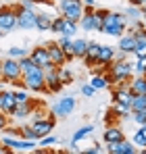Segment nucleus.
<instances>
[{
    "label": "nucleus",
    "instance_id": "obj_19",
    "mask_svg": "<svg viewBox=\"0 0 146 154\" xmlns=\"http://www.w3.org/2000/svg\"><path fill=\"white\" fill-rule=\"evenodd\" d=\"M92 133H94V125H84L81 129H77V131L73 133V137H71V152H79V150H77V142L86 140V137L92 135Z\"/></svg>",
    "mask_w": 146,
    "mask_h": 154
},
{
    "label": "nucleus",
    "instance_id": "obj_30",
    "mask_svg": "<svg viewBox=\"0 0 146 154\" xmlns=\"http://www.w3.org/2000/svg\"><path fill=\"white\" fill-rule=\"evenodd\" d=\"M134 73H136V75H146V54H144V56H136Z\"/></svg>",
    "mask_w": 146,
    "mask_h": 154
},
{
    "label": "nucleus",
    "instance_id": "obj_6",
    "mask_svg": "<svg viewBox=\"0 0 146 154\" xmlns=\"http://www.w3.org/2000/svg\"><path fill=\"white\" fill-rule=\"evenodd\" d=\"M21 67H19V60L17 58H4L2 60V73H0V81L4 83H13L17 79H21Z\"/></svg>",
    "mask_w": 146,
    "mask_h": 154
},
{
    "label": "nucleus",
    "instance_id": "obj_29",
    "mask_svg": "<svg viewBox=\"0 0 146 154\" xmlns=\"http://www.w3.org/2000/svg\"><path fill=\"white\" fill-rule=\"evenodd\" d=\"M19 60V67H21V73H27V71H31L33 67H38L31 58H29V54H25V56H21V58H17Z\"/></svg>",
    "mask_w": 146,
    "mask_h": 154
},
{
    "label": "nucleus",
    "instance_id": "obj_33",
    "mask_svg": "<svg viewBox=\"0 0 146 154\" xmlns=\"http://www.w3.org/2000/svg\"><path fill=\"white\" fill-rule=\"evenodd\" d=\"M13 94H15V100H17V104H27V102H29V96H27V90H25V88L15 90Z\"/></svg>",
    "mask_w": 146,
    "mask_h": 154
},
{
    "label": "nucleus",
    "instance_id": "obj_26",
    "mask_svg": "<svg viewBox=\"0 0 146 154\" xmlns=\"http://www.w3.org/2000/svg\"><path fill=\"white\" fill-rule=\"evenodd\" d=\"M61 35L75 38V35H77V23H75V21H69V19H65V23H63V29H61Z\"/></svg>",
    "mask_w": 146,
    "mask_h": 154
},
{
    "label": "nucleus",
    "instance_id": "obj_44",
    "mask_svg": "<svg viewBox=\"0 0 146 154\" xmlns=\"http://www.w3.org/2000/svg\"><path fill=\"white\" fill-rule=\"evenodd\" d=\"M129 4H134V6H142V4H146V0H129Z\"/></svg>",
    "mask_w": 146,
    "mask_h": 154
},
{
    "label": "nucleus",
    "instance_id": "obj_7",
    "mask_svg": "<svg viewBox=\"0 0 146 154\" xmlns=\"http://www.w3.org/2000/svg\"><path fill=\"white\" fill-rule=\"evenodd\" d=\"M59 8H61V15L69 21H79L81 15H84V4L81 0H61L59 2Z\"/></svg>",
    "mask_w": 146,
    "mask_h": 154
},
{
    "label": "nucleus",
    "instance_id": "obj_24",
    "mask_svg": "<svg viewBox=\"0 0 146 154\" xmlns=\"http://www.w3.org/2000/svg\"><path fill=\"white\" fill-rule=\"evenodd\" d=\"M29 115H31V100L27 104H17L11 117H15V119H27Z\"/></svg>",
    "mask_w": 146,
    "mask_h": 154
},
{
    "label": "nucleus",
    "instance_id": "obj_27",
    "mask_svg": "<svg viewBox=\"0 0 146 154\" xmlns=\"http://www.w3.org/2000/svg\"><path fill=\"white\" fill-rule=\"evenodd\" d=\"M90 85H92L94 90H104V88H109V83H106V77L100 75V73L92 75V79H90Z\"/></svg>",
    "mask_w": 146,
    "mask_h": 154
},
{
    "label": "nucleus",
    "instance_id": "obj_11",
    "mask_svg": "<svg viewBox=\"0 0 146 154\" xmlns=\"http://www.w3.org/2000/svg\"><path fill=\"white\" fill-rule=\"evenodd\" d=\"M73 110H75V98L73 96H63L59 102L52 106V115L56 117V119H65V117H69Z\"/></svg>",
    "mask_w": 146,
    "mask_h": 154
},
{
    "label": "nucleus",
    "instance_id": "obj_45",
    "mask_svg": "<svg viewBox=\"0 0 146 154\" xmlns=\"http://www.w3.org/2000/svg\"><path fill=\"white\" fill-rule=\"evenodd\" d=\"M140 8H142V17H146V4H142Z\"/></svg>",
    "mask_w": 146,
    "mask_h": 154
},
{
    "label": "nucleus",
    "instance_id": "obj_5",
    "mask_svg": "<svg viewBox=\"0 0 146 154\" xmlns=\"http://www.w3.org/2000/svg\"><path fill=\"white\" fill-rule=\"evenodd\" d=\"M13 11L17 15V29H33L36 27V11L25 6L23 2L19 4H13Z\"/></svg>",
    "mask_w": 146,
    "mask_h": 154
},
{
    "label": "nucleus",
    "instance_id": "obj_35",
    "mask_svg": "<svg viewBox=\"0 0 146 154\" xmlns=\"http://www.w3.org/2000/svg\"><path fill=\"white\" fill-rule=\"evenodd\" d=\"M127 17H129V19H134V21H138V19L142 17V8H140V6H134V4H132V6L127 8Z\"/></svg>",
    "mask_w": 146,
    "mask_h": 154
},
{
    "label": "nucleus",
    "instance_id": "obj_47",
    "mask_svg": "<svg viewBox=\"0 0 146 154\" xmlns=\"http://www.w3.org/2000/svg\"><path fill=\"white\" fill-rule=\"evenodd\" d=\"M0 73H2V58H0Z\"/></svg>",
    "mask_w": 146,
    "mask_h": 154
},
{
    "label": "nucleus",
    "instance_id": "obj_34",
    "mask_svg": "<svg viewBox=\"0 0 146 154\" xmlns=\"http://www.w3.org/2000/svg\"><path fill=\"white\" fill-rule=\"evenodd\" d=\"M63 23H65V17H63V15H61V17H52L50 31H54V33H61V29H63Z\"/></svg>",
    "mask_w": 146,
    "mask_h": 154
},
{
    "label": "nucleus",
    "instance_id": "obj_31",
    "mask_svg": "<svg viewBox=\"0 0 146 154\" xmlns=\"http://www.w3.org/2000/svg\"><path fill=\"white\" fill-rule=\"evenodd\" d=\"M59 75H61V81H63V85H69L73 83V73L63 65V67H59Z\"/></svg>",
    "mask_w": 146,
    "mask_h": 154
},
{
    "label": "nucleus",
    "instance_id": "obj_18",
    "mask_svg": "<svg viewBox=\"0 0 146 154\" xmlns=\"http://www.w3.org/2000/svg\"><path fill=\"white\" fill-rule=\"evenodd\" d=\"M134 48H136V40H134V33H132V31L119 35V52H121V54L127 56V54L134 52Z\"/></svg>",
    "mask_w": 146,
    "mask_h": 154
},
{
    "label": "nucleus",
    "instance_id": "obj_23",
    "mask_svg": "<svg viewBox=\"0 0 146 154\" xmlns=\"http://www.w3.org/2000/svg\"><path fill=\"white\" fill-rule=\"evenodd\" d=\"M88 50V40L86 38H73V54L75 58H81Z\"/></svg>",
    "mask_w": 146,
    "mask_h": 154
},
{
    "label": "nucleus",
    "instance_id": "obj_22",
    "mask_svg": "<svg viewBox=\"0 0 146 154\" xmlns=\"http://www.w3.org/2000/svg\"><path fill=\"white\" fill-rule=\"evenodd\" d=\"M50 23H52V17L46 15V13H38L36 15V27L38 31H50Z\"/></svg>",
    "mask_w": 146,
    "mask_h": 154
},
{
    "label": "nucleus",
    "instance_id": "obj_43",
    "mask_svg": "<svg viewBox=\"0 0 146 154\" xmlns=\"http://www.w3.org/2000/svg\"><path fill=\"white\" fill-rule=\"evenodd\" d=\"M84 8H96V0H81Z\"/></svg>",
    "mask_w": 146,
    "mask_h": 154
},
{
    "label": "nucleus",
    "instance_id": "obj_46",
    "mask_svg": "<svg viewBox=\"0 0 146 154\" xmlns=\"http://www.w3.org/2000/svg\"><path fill=\"white\" fill-rule=\"evenodd\" d=\"M142 25H144V29H146V17H144V21H142Z\"/></svg>",
    "mask_w": 146,
    "mask_h": 154
},
{
    "label": "nucleus",
    "instance_id": "obj_2",
    "mask_svg": "<svg viewBox=\"0 0 146 154\" xmlns=\"http://www.w3.org/2000/svg\"><path fill=\"white\" fill-rule=\"evenodd\" d=\"M125 27H127V19L121 13H113V11H106L104 17H102V27L100 31L106 33V35H113V38H119L125 33Z\"/></svg>",
    "mask_w": 146,
    "mask_h": 154
},
{
    "label": "nucleus",
    "instance_id": "obj_32",
    "mask_svg": "<svg viewBox=\"0 0 146 154\" xmlns=\"http://www.w3.org/2000/svg\"><path fill=\"white\" fill-rule=\"evenodd\" d=\"M25 54H29V52H27V48H23V46H13V48L6 50V56H11V58H21Z\"/></svg>",
    "mask_w": 146,
    "mask_h": 154
},
{
    "label": "nucleus",
    "instance_id": "obj_41",
    "mask_svg": "<svg viewBox=\"0 0 146 154\" xmlns=\"http://www.w3.org/2000/svg\"><path fill=\"white\" fill-rule=\"evenodd\" d=\"M6 125H8V115H4V112L0 110V131L6 127Z\"/></svg>",
    "mask_w": 146,
    "mask_h": 154
},
{
    "label": "nucleus",
    "instance_id": "obj_8",
    "mask_svg": "<svg viewBox=\"0 0 146 154\" xmlns=\"http://www.w3.org/2000/svg\"><path fill=\"white\" fill-rule=\"evenodd\" d=\"M13 29H17V15L13 11V4H4L0 6V33L6 35Z\"/></svg>",
    "mask_w": 146,
    "mask_h": 154
},
{
    "label": "nucleus",
    "instance_id": "obj_16",
    "mask_svg": "<svg viewBox=\"0 0 146 154\" xmlns=\"http://www.w3.org/2000/svg\"><path fill=\"white\" fill-rule=\"evenodd\" d=\"M102 140H104V144H115V142L125 140V133L117 125H109V127L104 129V133H102Z\"/></svg>",
    "mask_w": 146,
    "mask_h": 154
},
{
    "label": "nucleus",
    "instance_id": "obj_12",
    "mask_svg": "<svg viewBox=\"0 0 146 154\" xmlns=\"http://www.w3.org/2000/svg\"><path fill=\"white\" fill-rule=\"evenodd\" d=\"M44 81H46V88L48 92L56 94L63 90V81H61V75H59V67H52L48 71H44Z\"/></svg>",
    "mask_w": 146,
    "mask_h": 154
},
{
    "label": "nucleus",
    "instance_id": "obj_42",
    "mask_svg": "<svg viewBox=\"0 0 146 154\" xmlns=\"http://www.w3.org/2000/svg\"><path fill=\"white\" fill-rule=\"evenodd\" d=\"M100 152H102V146H98V144H94L92 148L86 150V154H100Z\"/></svg>",
    "mask_w": 146,
    "mask_h": 154
},
{
    "label": "nucleus",
    "instance_id": "obj_9",
    "mask_svg": "<svg viewBox=\"0 0 146 154\" xmlns=\"http://www.w3.org/2000/svg\"><path fill=\"white\" fill-rule=\"evenodd\" d=\"M29 125H31V129H33L36 137L40 140V137H44V135L52 133V129H54V125H56V117H54L52 112H48V117L38 119V121H31Z\"/></svg>",
    "mask_w": 146,
    "mask_h": 154
},
{
    "label": "nucleus",
    "instance_id": "obj_10",
    "mask_svg": "<svg viewBox=\"0 0 146 154\" xmlns=\"http://www.w3.org/2000/svg\"><path fill=\"white\" fill-rule=\"evenodd\" d=\"M29 58L40 67V69H44V71H48V69H52L54 65H52V60H50V54L48 50H46V46L44 44H40V46H33L31 48V52H29Z\"/></svg>",
    "mask_w": 146,
    "mask_h": 154
},
{
    "label": "nucleus",
    "instance_id": "obj_20",
    "mask_svg": "<svg viewBox=\"0 0 146 154\" xmlns=\"http://www.w3.org/2000/svg\"><path fill=\"white\" fill-rule=\"evenodd\" d=\"M127 85L132 94H146V75H132Z\"/></svg>",
    "mask_w": 146,
    "mask_h": 154
},
{
    "label": "nucleus",
    "instance_id": "obj_14",
    "mask_svg": "<svg viewBox=\"0 0 146 154\" xmlns=\"http://www.w3.org/2000/svg\"><path fill=\"white\" fill-rule=\"evenodd\" d=\"M44 46H46V50H48L50 60H52V65H54V67H63V65L67 63V58H65V52H63V48H61L56 42H46Z\"/></svg>",
    "mask_w": 146,
    "mask_h": 154
},
{
    "label": "nucleus",
    "instance_id": "obj_15",
    "mask_svg": "<svg viewBox=\"0 0 146 154\" xmlns=\"http://www.w3.org/2000/svg\"><path fill=\"white\" fill-rule=\"evenodd\" d=\"M15 106H17V100H15L13 90H2V92H0V110L11 117L13 110H15Z\"/></svg>",
    "mask_w": 146,
    "mask_h": 154
},
{
    "label": "nucleus",
    "instance_id": "obj_38",
    "mask_svg": "<svg viewBox=\"0 0 146 154\" xmlns=\"http://www.w3.org/2000/svg\"><path fill=\"white\" fill-rule=\"evenodd\" d=\"M2 133L4 135H13V137H21V127H8L6 125V127L2 129Z\"/></svg>",
    "mask_w": 146,
    "mask_h": 154
},
{
    "label": "nucleus",
    "instance_id": "obj_36",
    "mask_svg": "<svg viewBox=\"0 0 146 154\" xmlns=\"http://www.w3.org/2000/svg\"><path fill=\"white\" fill-rule=\"evenodd\" d=\"M21 137H23V140H38V137H36V133H33V129H31V125L21 127Z\"/></svg>",
    "mask_w": 146,
    "mask_h": 154
},
{
    "label": "nucleus",
    "instance_id": "obj_13",
    "mask_svg": "<svg viewBox=\"0 0 146 154\" xmlns=\"http://www.w3.org/2000/svg\"><path fill=\"white\" fill-rule=\"evenodd\" d=\"M106 152L109 154H136L138 148H136L134 142L121 140V142H115V144H106Z\"/></svg>",
    "mask_w": 146,
    "mask_h": 154
},
{
    "label": "nucleus",
    "instance_id": "obj_37",
    "mask_svg": "<svg viewBox=\"0 0 146 154\" xmlns=\"http://www.w3.org/2000/svg\"><path fill=\"white\" fill-rule=\"evenodd\" d=\"M52 144H56V137H54V135H50V133L38 140V146H52Z\"/></svg>",
    "mask_w": 146,
    "mask_h": 154
},
{
    "label": "nucleus",
    "instance_id": "obj_39",
    "mask_svg": "<svg viewBox=\"0 0 146 154\" xmlns=\"http://www.w3.org/2000/svg\"><path fill=\"white\" fill-rule=\"evenodd\" d=\"M81 94H84V96H88V98H92V96L96 94V90H94L90 83H86V85H81Z\"/></svg>",
    "mask_w": 146,
    "mask_h": 154
},
{
    "label": "nucleus",
    "instance_id": "obj_4",
    "mask_svg": "<svg viewBox=\"0 0 146 154\" xmlns=\"http://www.w3.org/2000/svg\"><path fill=\"white\" fill-rule=\"evenodd\" d=\"M21 81H23V88L29 90V92H36V94L48 92L46 81H44V69H40V67H33L31 71L23 73L21 75Z\"/></svg>",
    "mask_w": 146,
    "mask_h": 154
},
{
    "label": "nucleus",
    "instance_id": "obj_25",
    "mask_svg": "<svg viewBox=\"0 0 146 154\" xmlns=\"http://www.w3.org/2000/svg\"><path fill=\"white\" fill-rule=\"evenodd\" d=\"M111 112L119 115V117H123V119H129V117H132V106H129V104H123V102H113Z\"/></svg>",
    "mask_w": 146,
    "mask_h": 154
},
{
    "label": "nucleus",
    "instance_id": "obj_3",
    "mask_svg": "<svg viewBox=\"0 0 146 154\" xmlns=\"http://www.w3.org/2000/svg\"><path fill=\"white\" fill-rule=\"evenodd\" d=\"M104 13L106 8H84V15L77 21V27L81 31H100Z\"/></svg>",
    "mask_w": 146,
    "mask_h": 154
},
{
    "label": "nucleus",
    "instance_id": "obj_49",
    "mask_svg": "<svg viewBox=\"0 0 146 154\" xmlns=\"http://www.w3.org/2000/svg\"><path fill=\"white\" fill-rule=\"evenodd\" d=\"M144 125H146V123H144Z\"/></svg>",
    "mask_w": 146,
    "mask_h": 154
},
{
    "label": "nucleus",
    "instance_id": "obj_40",
    "mask_svg": "<svg viewBox=\"0 0 146 154\" xmlns=\"http://www.w3.org/2000/svg\"><path fill=\"white\" fill-rule=\"evenodd\" d=\"M44 117H48V115H46V110H42V108H36V110H31V119H33V121H38V119H44Z\"/></svg>",
    "mask_w": 146,
    "mask_h": 154
},
{
    "label": "nucleus",
    "instance_id": "obj_1",
    "mask_svg": "<svg viewBox=\"0 0 146 154\" xmlns=\"http://www.w3.org/2000/svg\"><path fill=\"white\" fill-rule=\"evenodd\" d=\"M134 73V63H129L127 58H125V54H117L109 65H106V83L111 85H115V83H121V81H127L129 77Z\"/></svg>",
    "mask_w": 146,
    "mask_h": 154
},
{
    "label": "nucleus",
    "instance_id": "obj_28",
    "mask_svg": "<svg viewBox=\"0 0 146 154\" xmlns=\"http://www.w3.org/2000/svg\"><path fill=\"white\" fill-rule=\"evenodd\" d=\"M134 144L136 146H142L146 150V125H140V129L134 133Z\"/></svg>",
    "mask_w": 146,
    "mask_h": 154
},
{
    "label": "nucleus",
    "instance_id": "obj_17",
    "mask_svg": "<svg viewBox=\"0 0 146 154\" xmlns=\"http://www.w3.org/2000/svg\"><path fill=\"white\" fill-rule=\"evenodd\" d=\"M115 56H117L115 48L100 44V50H98V56H96V65H100V67H106V65H109V63H111Z\"/></svg>",
    "mask_w": 146,
    "mask_h": 154
},
{
    "label": "nucleus",
    "instance_id": "obj_21",
    "mask_svg": "<svg viewBox=\"0 0 146 154\" xmlns=\"http://www.w3.org/2000/svg\"><path fill=\"white\" fill-rule=\"evenodd\" d=\"M56 44L63 48L65 52V58H67V63L75 58V54H73V38H67V35H61L59 33V40H56Z\"/></svg>",
    "mask_w": 146,
    "mask_h": 154
},
{
    "label": "nucleus",
    "instance_id": "obj_48",
    "mask_svg": "<svg viewBox=\"0 0 146 154\" xmlns=\"http://www.w3.org/2000/svg\"><path fill=\"white\" fill-rule=\"evenodd\" d=\"M0 35H2V33H0Z\"/></svg>",
    "mask_w": 146,
    "mask_h": 154
}]
</instances>
